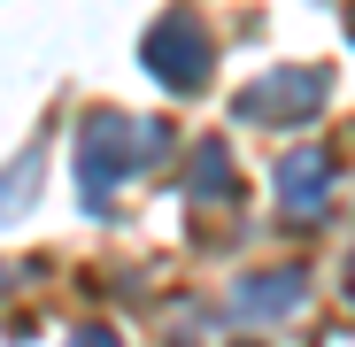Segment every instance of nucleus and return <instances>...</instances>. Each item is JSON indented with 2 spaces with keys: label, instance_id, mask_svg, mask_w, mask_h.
Returning <instances> with one entry per match:
<instances>
[{
  "label": "nucleus",
  "instance_id": "2",
  "mask_svg": "<svg viewBox=\"0 0 355 347\" xmlns=\"http://www.w3.org/2000/svg\"><path fill=\"white\" fill-rule=\"evenodd\" d=\"M278 186H286V201H293V208H317V193H324V154H293Z\"/></svg>",
  "mask_w": 355,
  "mask_h": 347
},
{
  "label": "nucleus",
  "instance_id": "4",
  "mask_svg": "<svg viewBox=\"0 0 355 347\" xmlns=\"http://www.w3.org/2000/svg\"><path fill=\"white\" fill-rule=\"evenodd\" d=\"M78 347H108V332H85V339H78Z\"/></svg>",
  "mask_w": 355,
  "mask_h": 347
},
{
  "label": "nucleus",
  "instance_id": "3",
  "mask_svg": "<svg viewBox=\"0 0 355 347\" xmlns=\"http://www.w3.org/2000/svg\"><path fill=\"white\" fill-rule=\"evenodd\" d=\"M293 294H302V278H263V285H248V309H278V301H293Z\"/></svg>",
  "mask_w": 355,
  "mask_h": 347
},
{
  "label": "nucleus",
  "instance_id": "1",
  "mask_svg": "<svg viewBox=\"0 0 355 347\" xmlns=\"http://www.w3.org/2000/svg\"><path fill=\"white\" fill-rule=\"evenodd\" d=\"M147 62L162 70V85H201V70H209V46H201L186 24H162V31L147 39Z\"/></svg>",
  "mask_w": 355,
  "mask_h": 347
}]
</instances>
